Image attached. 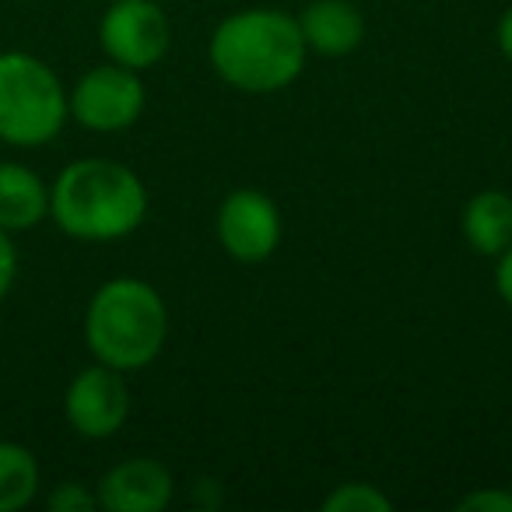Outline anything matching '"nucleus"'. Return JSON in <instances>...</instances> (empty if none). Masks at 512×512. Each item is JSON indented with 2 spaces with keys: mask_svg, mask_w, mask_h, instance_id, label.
<instances>
[{
  "mask_svg": "<svg viewBox=\"0 0 512 512\" xmlns=\"http://www.w3.org/2000/svg\"><path fill=\"white\" fill-rule=\"evenodd\" d=\"M169 341V306L144 278H109L85 309V344L95 362L116 372H141Z\"/></svg>",
  "mask_w": 512,
  "mask_h": 512,
  "instance_id": "nucleus-3",
  "label": "nucleus"
},
{
  "mask_svg": "<svg viewBox=\"0 0 512 512\" xmlns=\"http://www.w3.org/2000/svg\"><path fill=\"white\" fill-rule=\"evenodd\" d=\"M495 288L505 306L512 309V246L495 256Z\"/></svg>",
  "mask_w": 512,
  "mask_h": 512,
  "instance_id": "nucleus-18",
  "label": "nucleus"
},
{
  "mask_svg": "<svg viewBox=\"0 0 512 512\" xmlns=\"http://www.w3.org/2000/svg\"><path fill=\"white\" fill-rule=\"evenodd\" d=\"M46 509L50 512H95L99 509V495H95V488L85 481H60L57 488L46 495Z\"/></svg>",
  "mask_w": 512,
  "mask_h": 512,
  "instance_id": "nucleus-15",
  "label": "nucleus"
},
{
  "mask_svg": "<svg viewBox=\"0 0 512 512\" xmlns=\"http://www.w3.org/2000/svg\"><path fill=\"white\" fill-rule=\"evenodd\" d=\"M71 120L67 88L43 57L25 50L0 53V141L43 148Z\"/></svg>",
  "mask_w": 512,
  "mask_h": 512,
  "instance_id": "nucleus-4",
  "label": "nucleus"
},
{
  "mask_svg": "<svg viewBox=\"0 0 512 512\" xmlns=\"http://www.w3.org/2000/svg\"><path fill=\"white\" fill-rule=\"evenodd\" d=\"M327 512H393V498L383 495L376 484L369 481H348L337 484L327 498H323Z\"/></svg>",
  "mask_w": 512,
  "mask_h": 512,
  "instance_id": "nucleus-14",
  "label": "nucleus"
},
{
  "mask_svg": "<svg viewBox=\"0 0 512 512\" xmlns=\"http://www.w3.org/2000/svg\"><path fill=\"white\" fill-rule=\"evenodd\" d=\"M299 18L278 8H246L221 18L207 43L214 74L235 92L271 95L288 88L306 67Z\"/></svg>",
  "mask_w": 512,
  "mask_h": 512,
  "instance_id": "nucleus-2",
  "label": "nucleus"
},
{
  "mask_svg": "<svg viewBox=\"0 0 512 512\" xmlns=\"http://www.w3.org/2000/svg\"><path fill=\"white\" fill-rule=\"evenodd\" d=\"M162 4H165V0H162Z\"/></svg>",
  "mask_w": 512,
  "mask_h": 512,
  "instance_id": "nucleus-20",
  "label": "nucleus"
},
{
  "mask_svg": "<svg viewBox=\"0 0 512 512\" xmlns=\"http://www.w3.org/2000/svg\"><path fill=\"white\" fill-rule=\"evenodd\" d=\"M67 106L78 127L92 134H120L144 116L148 92H144L141 71L106 60L81 74L74 88H67Z\"/></svg>",
  "mask_w": 512,
  "mask_h": 512,
  "instance_id": "nucleus-5",
  "label": "nucleus"
},
{
  "mask_svg": "<svg viewBox=\"0 0 512 512\" xmlns=\"http://www.w3.org/2000/svg\"><path fill=\"white\" fill-rule=\"evenodd\" d=\"M15 281H18V246H15V235L0 228V302L11 295Z\"/></svg>",
  "mask_w": 512,
  "mask_h": 512,
  "instance_id": "nucleus-17",
  "label": "nucleus"
},
{
  "mask_svg": "<svg viewBox=\"0 0 512 512\" xmlns=\"http://www.w3.org/2000/svg\"><path fill=\"white\" fill-rule=\"evenodd\" d=\"M95 495H99V509L109 512H162L176 495V481L162 460L127 456L99 477Z\"/></svg>",
  "mask_w": 512,
  "mask_h": 512,
  "instance_id": "nucleus-9",
  "label": "nucleus"
},
{
  "mask_svg": "<svg viewBox=\"0 0 512 512\" xmlns=\"http://www.w3.org/2000/svg\"><path fill=\"white\" fill-rule=\"evenodd\" d=\"M218 242L235 264H264L281 246V211L264 190H232L218 207Z\"/></svg>",
  "mask_w": 512,
  "mask_h": 512,
  "instance_id": "nucleus-8",
  "label": "nucleus"
},
{
  "mask_svg": "<svg viewBox=\"0 0 512 512\" xmlns=\"http://www.w3.org/2000/svg\"><path fill=\"white\" fill-rule=\"evenodd\" d=\"M299 29L309 53L320 57H348L362 46L365 18L351 0H313L299 15Z\"/></svg>",
  "mask_w": 512,
  "mask_h": 512,
  "instance_id": "nucleus-10",
  "label": "nucleus"
},
{
  "mask_svg": "<svg viewBox=\"0 0 512 512\" xmlns=\"http://www.w3.org/2000/svg\"><path fill=\"white\" fill-rule=\"evenodd\" d=\"M463 512H512V491L509 488H481L470 491L456 502Z\"/></svg>",
  "mask_w": 512,
  "mask_h": 512,
  "instance_id": "nucleus-16",
  "label": "nucleus"
},
{
  "mask_svg": "<svg viewBox=\"0 0 512 512\" xmlns=\"http://www.w3.org/2000/svg\"><path fill=\"white\" fill-rule=\"evenodd\" d=\"M148 186L116 158H74L50 183V218L67 239L120 242L148 218Z\"/></svg>",
  "mask_w": 512,
  "mask_h": 512,
  "instance_id": "nucleus-1",
  "label": "nucleus"
},
{
  "mask_svg": "<svg viewBox=\"0 0 512 512\" xmlns=\"http://www.w3.org/2000/svg\"><path fill=\"white\" fill-rule=\"evenodd\" d=\"M498 50H502V57L512 64V8L502 15V22H498Z\"/></svg>",
  "mask_w": 512,
  "mask_h": 512,
  "instance_id": "nucleus-19",
  "label": "nucleus"
},
{
  "mask_svg": "<svg viewBox=\"0 0 512 512\" xmlns=\"http://www.w3.org/2000/svg\"><path fill=\"white\" fill-rule=\"evenodd\" d=\"M50 218V183L25 162H0V228L32 232Z\"/></svg>",
  "mask_w": 512,
  "mask_h": 512,
  "instance_id": "nucleus-11",
  "label": "nucleus"
},
{
  "mask_svg": "<svg viewBox=\"0 0 512 512\" xmlns=\"http://www.w3.org/2000/svg\"><path fill=\"white\" fill-rule=\"evenodd\" d=\"M43 470L29 446L0 439V512H18L36 502Z\"/></svg>",
  "mask_w": 512,
  "mask_h": 512,
  "instance_id": "nucleus-13",
  "label": "nucleus"
},
{
  "mask_svg": "<svg viewBox=\"0 0 512 512\" xmlns=\"http://www.w3.org/2000/svg\"><path fill=\"white\" fill-rule=\"evenodd\" d=\"M106 60L130 71H151L172 46V22L162 0H113L99 22Z\"/></svg>",
  "mask_w": 512,
  "mask_h": 512,
  "instance_id": "nucleus-6",
  "label": "nucleus"
},
{
  "mask_svg": "<svg viewBox=\"0 0 512 512\" xmlns=\"http://www.w3.org/2000/svg\"><path fill=\"white\" fill-rule=\"evenodd\" d=\"M64 418L81 439H113L130 418V386L123 372L102 362L74 372L64 390Z\"/></svg>",
  "mask_w": 512,
  "mask_h": 512,
  "instance_id": "nucleus-7",
  "label": "nucleus"
},
{
  "mask_svg": "<svg viewBox=\"0 0 512 512\" xmlns=\"http://www.w3.org/2000/svg\"><path fill=\"white\" fill-rule=\"evenodd\" d=\"M463 239L474 253L495 260L512 246V197L505 190H481L463 207Z\"/></svg>",
  "mask_w": 512,
  "mask_h": 512,
  "instance_id": "nucleus-12",
  "label": "nucleus"
}]
</instances>
